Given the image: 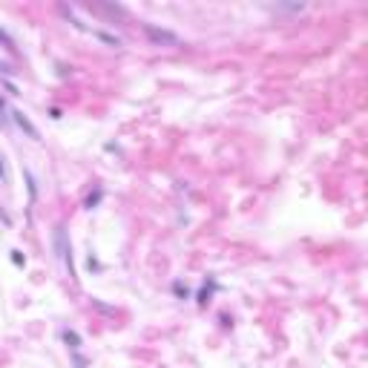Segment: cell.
Returning <instances> with one entry per match:
<instances>
[{"label":"cell","mask_w":368,"mask_h":368,"mask_svg":"<svg viewBox=\"0 0 368 368\" xmlns=\"http://www.w3.org/2000/svg\"><path fill=\"white\" fill-rule=\"evenodd\" d=\"M12 115H15V121H18V127H21V130H26L29 135H32V138H41V132H38V127H35V124H32V121H29V118L23 115L21 109H12Z\"/></svg>","instance_id":"6da1fadb"},{"label":"cell","mask_w":368,"mask_h":368,"mask_svg":"<svg viewBox=\"0 0 368 368\" xmlns=\"http://www.w3.org/2000/svg\"><path fill=\"white\" fill-rule=\"evenodd\" d=\"M147 35H150L152 41H158V44H178V38H175V35H170V32H158V29H150V26H147Z\"/></svg>","instance_id":"7a4b0ae2"}]
</instances>
